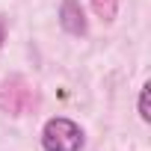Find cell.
Returning a JSON list of instances; mask_svg holds the SVG:
<instances>
[{"label": "cell", "instance_id": "cell-6", "mask_svg": "<svg viewBox=\"0 0 151 151\" xmlns=\"http://www.w3.org/2000/svg\"><path fill=\"white\" fill-rule=\"evenodd\" d=\"M0 45H3V24H0Z\"/></svg>", "mask_w": 151, "mask_h": 151}, {"label": "cell", "instance_id": "cell-4", "mask_svg": "<svg viewBox=\"0 0 151 151\" xmlns=\"http://www.w3.org/2000/svg\"><path fill=\"white\" fill-rule=\"evenodd\" d=\"M92 3V9H95V15L101 18V21H116V12H119V0H89Z\"/></svg>", "mask_w": 151, "mask_h": 151}, {"label": "cell", "instance_id": "cell-2", "mask_svg": "<svg viewBox=\"0 0 151 151\" xmlns=\"http://www.w3.org/2000/svg\"><path fill=\"white\" fill-rule=\"evenodd\" d=\"M42 148L45 151H80L83 148V130L77 122L65 116H56L42 130Z\"/></svg>", "mask_w": 151, "mask_h": 151}, {"label": "cell", "instance_id": "cell-3", "mask_svg": "<svg viewBox=\"0 0 151 151\" xmlns=\"http://www.w3.org/2000/svg\"><path fill=\"white\" fill-rule=\"evenodd\" d=\"M59 24L68 36H86V15L77 0H62L59 6Z\"/></svg>", "mask_w": 151, "mask_h": 151}, {"label": "cell", "instance_id": "cell-5", "mask_svg": "<svg viewBox=\"0 0 151 151\" xmlns=\"http://www.w3.org/2000/svg\"><path fill=\"white\" fill-rule=\"evenodd\" d=\"M148 89H151V86L145 83V86H142V92H139V119H142V122H148V119H151V113H148Z\"/></svg>", "mask_w": 151, "mask_h": 151}, {"label": "cell", "instance_id": "cell-1", "mask_svg": "<svg viewBox=\"0 0 151 151\" xmlns=\"http://www.w3.org/2000/svg\"><path fill=\"white\" fill-rule=\"evenodd\" d=\"M39 107V89L21 77V74H12L0 83V110L9 116H27Z\"/></svg>", "mask_w": 151, "mask_h": 151}]
</instances>
